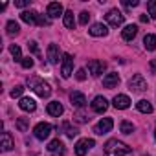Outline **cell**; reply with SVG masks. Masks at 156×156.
<instances>
[{
    "label": "cell",
    "mask_w": 156,
    "mask_h": 156,
    "mask_svg": "<svg viewBox=\"0 0 156 156\" xmlns=\"http://www.w3.org/2000/svg\"><path fill=\"white\" fill-rule=\"evenodd\" d=\"M130 152V147L119 140H108L105 143V156H125Z\"/></svg>",
    "instance_id": "1"
},
{
    "label": "cell",
    "mask_w": 156,
    "mask_h": 156,
    "mask_svg": "<svg viewBox=\"0 0 156 156\" xmlns=\"http://www.w3.org/2000/svg\"><path fill=\"white\" fill-rule=\"evenodd\" d=\"M28 85H30V88H31L37 96H41V98H50V94H51L50 85L44 83L42 79H39V77H31V79H28Z\"/></svg>",
    "instance_id": "2"
},
{
    "label": "cell",
    "mask_w": 156,
    "mask_h": 156,
    "mask_svg": "<svg viewBox=\"0 0 156 156\" xmlns=\"http://www.w3.org/2000/svg\"><path fill=\"white\" fill-rule=\"evenodd\" d=\"M129 88H130L132 92H145V90H147V83H145V79H143L141 73H136V75L130 77Z\"/></svg>",
    "instance_id": "3"
},
{
    "label": "cell",
    "mask_w": 156,
    "mask_h": 156,
    "mask_svg": "<svg viewBox=\"0 0 156 156\" xmlns=\"http://www.w3.org/2000/svg\"><path fill=\"white\" fill-rule=\"evenodd\" d=\"M94 145H96V141L92 138H83V140H79V141L75 143V154L77 156H85Z\"/></svg>",
    "instance_id": "4"
},
{
    "label": "cell",
    "mask_w": 156,
    "mask_h": 156,
    "mask_svg": "<svg viewBox=\"0 0 156 156\" xmlns=\"http://www.w3.org/2000/svg\"><path fill=\"white\" fill-rule=\"evenodd\" d=\"M105 19H107V22H108L110 26H114V28H118V26H121V24L125 22V15H123L121 11H118V9H110V11L105 15Z\"/></svg>",
    "instance_id": "5"
},
{
    "label": "cell",
    "mask_w": 156,
    "mask_h": 156,
    "mask_svg": "<svg viewBox=\"0 0 156 156\" xmlns=\"http://www.w3.org/2000/svg\"><path fill=\"white\" fill-rule=\"evenodd\" d=\"M72 70H73V57L70 53H64L62 55V66H61V73H62L64 79H68L72 75Z\"/></svg>",
    "instance_id": "6"
},
{
    "label": "cell",
    "mask_w": 156,
    "mask_h": 156,
    "mask_svg": "<svg viewBox=\"0 0 156 156\" xmlns=\"http://www.w3.org/2000/svg\"><path fill=\"white\" fill-rule=\"evenodd\" d=\"M112 127H114L112 118H103V119L94 127V132H96V134H99V136H103V134L110 132V130H112Z\"/></svg>",
    "instance_id": "7"
},
{
    "label": "cell",
    "mask_w": 156,
    "mask_h": 156,
    "mask_svg": "<svg viewBox=\"0 0 156 156\" xmlns=\"http://www.w3.org/2000/svg\"><path fill=\"white\" fill-rule=\"evenodd\" d=\"M33 134H35L37 140H46L51 134V125L50 123H39V125H35Z\"/></svg>",
    "instance_id": "8"
},
{
    "label": "cell",
    "mask_w": 156,
    "mask_h": 156,
    "mask_svg": "<svg viewBox=\"0 0 156 156\" xmlns=\"http://www.w3.org/2000/svg\"><path fill=\"white\" fill-rule=\"evenodd\" d=\"M105 68H107V64L103 62V61H98V59H92L90 62H88V72L94 75V77H99L103 72H105Z\"/></svg>",
    "instance_id": "9"
},
{
    "label": "cell",
    "mask_w": 156,
    "mask_h": 156,
    "mask_svg": "<svg viewBox=\"0 0 156 156\" xmlns=\"http://www.w3.org/2000/svg\"><path fill=\"white\" fill-rule=\"evenodd\" d=\"M112 105H114L118 110H125V108L130 107V99H129V96H125V94H118V96L112 99Z\"/></svg>",
    "instance_id": "10"
},
{
    "label": "cell",
    "mask_w": 156,
    "mask_h": 156,
    "mask_svg": "<svg viewBox=\"0 0 156 156\" xmlns=\"http://www.w3.org/2000/svg\"><path fill=\"white\" fill-rule=\"evenodd\" d=\"M107 108H108V101H107L103 96H98V98H94V101H92V110H94V112H98V114H103Z\"/></svg>",
    "instance_id": "11"
},
{
    "label": "cell",
    "mask_w": 156,
    "mask_h": 156,
    "mask_svg": "<svg viewBox=\"0 0 156 156\" xmlns=\"http://www.w3.org/2000/svg\"><path fill=\"white\" fill-rule=\"evenodd\" d=\"M46 13H48L50 19H57V17H61V15H62V4H61V2H50ZM62 17H64V15H62Z\"/></svg>",
    "instance_id": "12"
},
{
    "label": "cell",
    "mask_w": 156,
    "mask_h": 156,
    "mask_svg": "<svg viewBox=\"0 0 156 156\" xmlns=\"http://www.w3.org/2000/svg\"><path fill=\"white\" fill-rule=\"evenodd\" d=\"M136 35H138V26H136V24H129V26H125L123 31H121V39L127 41V42L134 41Z\"/></svg>",
    "instance_id": "13"
},
{
    "label": "cell",
    "mask_w": 156,
    "mask_h": 156,
    "mask_svg": "<svg viewBox=\"0 0 156 156\" xmlns=\"http://www.w3.org/2000/svg\"><path fill=\"white\" fill-rule=\"evenodd\" d=\"M70 101H72V105L77 107V108H83V107L87 105V98H85V94H81V92H72V94H70Z\"/></svg>",
    "instance_id": "14"
},
{
    "label": "cell",
    "mask_w": 156,
    "mask_h": 156,
    "mask_svg": "<svg viewBox=\"0 0 156 156\" xmlns=\"http://www.w3.org/2000/svg\"><path fill=\"white\" fill-rule=\"evenodd\" d=\"M19 107H20L24 112H35V108H37V103H35V99H31V98H20V101H19Z\"/></svg>",
    "instance_id": "15"
},
{
    "label": "cell",
    "mask_w": 156,
    "mask_h": 156,
    "mask_svg": "<svg viewBox=\"0 0 156 156\" xmlns=\"http://www.w3.org/2000/svg\"><path fill=\"white\" fill-rule=\"evenodd\" d=\"M118 83H119V75L118 73H107L105 77H103V87L105 88H114V87H118Z\"/></svg>",
    "instance_id": "16"
},
{
    "label": "cell",
    "mask_w": 156,
    "mask_h": 156,
    "mask_svg": "<svg viewBox=\"0 0 156 156\" xmlns=\"http://www.w3.org/2000/svg\"><path fill=\"white\" fill-rule=\"evenodd\" d=\"M20 19H22L26 24H37V22H39V13L33 11V9H28V11H22V13H20Z\"/></svg>",
    "instance_id": "17"
},
{
    "label": "cell",
    "mask_w": 156,
    "mask_h": 156,
    "mask_svg": "<svg viewBox=\"0 0 156 156\" xmlns=\"http://www.w3.org/2000/svg\"><path fill=\"white\" fill-rule=\"evenodd\" d=\"M88 33L92 35V37H105L107 33H108V28L105 26V24H101V22H98V24H94L90 30H88Z\"/></svg>",
    "instance_id": "18"
},
{
    "label": "cell",
    "mask_w": 156,
    "mask_h": 156,
    "mask_svg": "<svg viewBox=\"0 0 156 156\" xmlns=\"http://www.w3.org/2000/svg\"><path fill=\"white\" fill-rule=\"evenodd\" d=\"M59 57H61L59 46H57V44H50V46H48V61H50L51 64H57V62H59Z\"/></svg>",
    "instance_id": "19"
},
{
    "label": "cell",
    "mask_w": 156,
    "mask_h": 156,
    "mask_svg": "<svg viewBox=\"0 0 156 156\" xmlns=\"http://www.w3.org/2000/svg\"><path fill=\"white\" fill-rule=\"evenodd\" d=\"M62 112H64V108H62V105H61L59 101H51V103H48V114H50V116L59 118Z\"/></svg>",
    "instance_id": "20"
},
{
    "label": "cell",
    "mask_w": 156,
    "mask_h": 156,
    "mask_svg": "<svg viewBox=\"0 0 156 156\" xmlns=\"http://www.w3.org/2000/svg\"><path fill=\"white\" fill-rule=\"evenodd\" d=\"M13 147H15V143H13L11 134H9V132H2V151L8 152V151H11Z\"/></svg>",
    "instance_id": "21"
},
{
    "label": "cell",
    "mask_w": 156,
    "mask_h": 156,
    "mask_svg": "<svg viewBox=\"0 0 156 156\" xmlns=\"http://www.w3.org/2000/svg\"><path fill=\"white\" fill-rule=\"evenodd\" d=\"M143 46H145V50L154 51V50H156V35H152V33L145 35V39H143Z\"/></svg>",
    "instance_id": "22"
},
{
    "label": "cell",
    "mask_w": 156,
    "mask_h": 156,
    "mask_svg": "<svg viewBox=\"0 0 156 156\" xmlns=\"http://www.w3.org/2000/svg\"><path fill=\"white\" fill-rule=\"evenodd\" d=\"M136 108H138L140 112H143V114H151V112H152V105H151L147 99H140V101L136 103Z\"/></svg>",
    "instance_id": "23"
},
{
    "label": "cell",
    "mask_w": 156,
    "mask_h": 156,
    "mask_svg": "<svg viewBox=\"0 0 156 156\" xmlns=\"http://www.w3.org/2000/svg\"><path fill=\"white\" fill-rule=\"evenodd\" d=\"M61 129H62V130H64V134H66V136H68V138H75V136H77V134H79V130H77V129H75V127H72V125H70V123H68V121H64V123H62V125H61Z\"/></svg>",
    "instance_id": "24"
},
{
    "label": "cell",
    "mask_w": 156,
    "mask_h": 156,
    "mask_svg": "<svg viewBox=\"0 0 156 156\" xmlns=\"http://www.w3.org/2000/svg\"><path fill=\"white\" fill-rule=\"evenodd\" d=\"M64 26H66L68 30H73L75 19H73V13H72V11H66V13H64Z\"/></svg>",
    "instance_id": "25"
},
{
    "label": "cell",
    "mask_w": 156,
    "mask_h": 156,
    "mask_svg": "<svg viewBox=\"0 0 156 156\" xmlns=\"http://www.w3.org/2000/svg\"><path fill=\"white\" fill-rule=\"evenodd\" d=\"M17 129H19L20 132H26V130L30 129V118H19V119H17Z\"/></svg>",
    "instance_id": "26"
},
{
    "label": "cell",
    "mask_w": 156,
    "mask_h": 156,
    "mask_svg": "<svg viewBox=\"0 0 156 156\" xmlns=\"http://www.w3.org/2000/svg\"><path fill=\"white\" fill-rule=\"evenodd\" d=\"M6 28H8V35H19V31H20V26L15 20H9Z\"/></svg>",
    "instance_id": "27"
},
{
    "label": "cell",
    "mask_w": 156,
    "mask_h": 156,
    "mask_svg": "<svg viewBox=\"0 0 156 156\" xmlns=\"http://www.w3.org/2000/svg\"><path fill=\"white\" fill-rule=\"evenodd\" d=\"M119 130H121L123 134H132V132H134V125H132L130 121H121V123H119Z\"/></svg>",
    "instance_id": "28"
},
{
    "label": "cell",
    "mask_w": 156,
    "mask_h": 156,
    "mask_svg": "<svg viewBox=\"0 0 156 156\" xmlns=\"http://www.w3.org/2000/svg\"><path fill=\"white\" fill-rule=\"evenodd\" d=\"M9 51H11V55L15 57V61L22 62V59H24V57H22V53H20V48H19L17 44H11V46H9Z\"/></svg>",
    "instance_id": "29"
},
{
    "label": "cell",
    "mask_w": 156,
    "mask_h": 156,
    "mask_svg": "<svg viewBox=\"0 0 156 156\" xmlns=\"http://www.w3.org/2000/svg\"><path fill=\"white\" fill-rule=\"evenodd\" d=\"M73 119H75L77 123H87V121H90V118H88L83 110H77V112L73 114Z\"/></svg>",
    "instance_id": "30"
},
{
    "label": "cell",
    "mask_w": 156,
    "mask_h": 156,
    "mask_svg": "<svg viewBox=\"0 0 156 156\" xmlns=\"http://www.w3.org/2000/svg\"><path fill=\"white\" fill-rule=\"evenodd\" d=\"M61 147H64V143H62L61 140H51V141L48 143V151H50V152H55V151H59Z\"/></svg>",
    "instance_id": "31"
},
{
    "label": "cell",
    "mask_w": 156,
    "mask_h": 156,
    "mask_svg": "<svg viewBox=\"0 0 156 156\" xmlns=\"http://www.w3.org/2000/svg\"><path fill=\"white\" fill-rule=\"evenodd\" d=\"M147 11L152 19H156V0H151V2L147 4Z\"/></svg>",
    "instance_id": "32"
},
{
    "label": "cell",
    "mask_w": 156,
    "mask_h": 156,
    "mask_svg": "<svg viewBox=\"0 0 156 156\" xmlns=\"http://www.w3.org/2000/svg\"><path fill=\"white\" fill-rule=\"evenodd\" d=\"M28 50H30L31 53H35V55H41V50H39V46H37L35 41H30V42H28Z\"/></svg>",
    "instance_id": "33"
},
{
    "label": "cell",
    "mask_w": 156,
    "mask_h": 156,
    "mask_svg": "<svg viewBox=\"0 0 156 156\" xmlns=\"http://www.w3.org/2000/svg\"><path fill=\"white\" fill-rule=\"evenodd\" d=\"M88 20H90V13H88V11H83V13L79 15V24L87 26V24H88Z\"/></svg>",
    "instance_id": "34"
},
{
    "label": "cell",
    "mask_w": 156,
    "mask_h": 156,
    "mask_svg": "<svg viewBox=\"0 0 156 156\" xmlns=\"http://www.w3.org/2000/svg\"><path fill=\"white\" fill-rule=\"evenodd\" d=\"M22 92H24V87H22V85H17V87L11 90V98H20Z\"/></svg>",
    "instance_id": "35"
},
{
    "label": "cell",
    "mask_w": 156,
    "mask_h": 156,
    "mask_svg": "<svg viewBox=\"0 0 156 156\" xmlns=\"http://www.w3.org/2000/svg\"><path fill=\"white\" fill-rule=\"evenodd\" d=\"M20 64H22V68H26V70H30V68L33 66V59H31V57H24Z\"/></svg>",
    "instance_id": "36"
},
{
    "label": "cell",
    "mask_w": 156,
    "mask_h": 156,
    "mask_svg": "<svg viewBox=\"0 0 156 156\" xmlns=\"http://www.w3.org/2000/svg\"><path fill=\"white\" fill-rule=\"evenodd\" d=\"M75 77H77V81H85L87 79V70L85 68H79V70H77V73H75Z\"/></svg>",
    "instance_id": "37"
},
{
    "label": "cell",
    "mask_w": 156,
    "mask_h": 156,
    "mask_svg": "<svg viewBox=\"0 0 156 156\" xmlns=\"http://www.w3.org/2000/svg\"><path fill=\"white\" fill-rule=\"evenodd\" d=\"M121 4H123V6H125L127 9H130V8H136V6H138L140 2H138V0H123Z\"/></svg>",
    "instance_id": "38"
},
{
    "label": "cell",
    "mask_w": 156,
    "mask_h": 156,
    "mask_svg": "<svg viewBox=\"0 0 156 156\" xmlns=\"http://www.w3.org/2000/svg\"><path fill=\"white\" fill-rule=\"evenodd\" d=\"M15 6L17 8H26V6H30V0H17Z\"/></svg>",
    "instance_id": "39"
},
{
    "label": "cell",
    "mask_w": 156,
    "mask_h": 156,
    "mask_svg": "<svg viewBox=\"0 0 156 156\" xmlns=\"http://www.w3.org/2000/svg\"><path fill=\"white\" fill-rule=\"evenodd\" d=\"M149 68H151V72H152V73H156V59H151Z\"/></svg>",
    "instance_id": "40"
},
{
    "label": "cell",
    "mask_w": 156,
    "mask_h": 156,
    "mask_svg": "<svg viewBox=\"0 0 156 156\" xmlns=\"http://www.w3.org/2000/svg\"><path fill=\"white\" fill-rule=\"evenodd\" d=\"M53 156H64V147H61L59 151H55V152H53Z\"/></svg>",
    "instance_id": "41"
},
{
    "label": "cell",
    "mask_w": 156,
    "mask_h": 156,
    "mask_svg": "<svg viewBox=\"0 0 156 156\" xmlns=\"http://www.w3.org/2000/svg\"><path fill=\"white\" fill-rule=\"evenodd\" d=\"M140 20H141V22H149V17H147V15H140Z\"/></svg>",
    "instance_id": "42"
},
{
    "label": "cell",
    "mask_w": 156,
    "mask_h": 156,
    "mask_svg": "<svg viewBox=\"0 0 156 156\" xmlns=\"http://www.w3.org/2000/svg\"><path fill=\"white\" fill-rule=\"evenodd\" d=\"M154 140H156V130H154Z\"/></svg>",
    "instance_id": "43"
},
{
    "label": "cell",
    "mask_w": 156,
    "mask_h": 156,
    "mask_svg": "<svg viewBox=\"0 0 156 156\" xmlns=\"http://www.w3.org/2000/svg\"><path fill=\"white\" fill-rule=\"evenodd\" d=\"M147 156H149V154H147Z\"/></svg>",
    "instance_id": "44"
}]
</instances>
